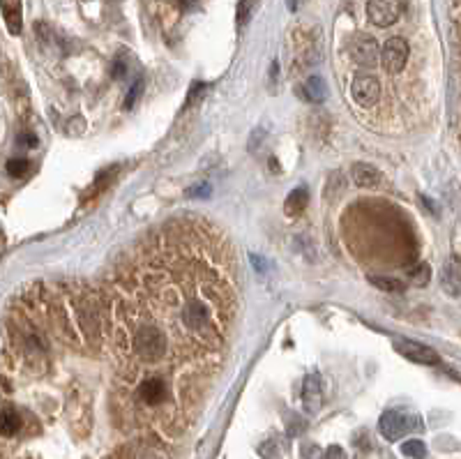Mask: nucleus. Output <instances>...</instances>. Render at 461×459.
<instances>
[{
  "label": "nucleus",
  "instance_id": "f257e3e1",
  "mask_svg": "<svg viewBox=\"0 0 461 459\" xmlns=\"http://www.w3.org/2000/svg\"><path fill=\"white\" fill-rule=\"evenodd\" d=\"M104 335L127 376H203L215 370L238 312L229 240L206 222H176L125 259L107 284Z\"/></svg>",
  "mask_w": 461,
  "mask_h": 459
},
{
  "label": "nucleus",
  "instance_id": "f03ea898",
  "mask_svg": "<svg viewBox=\"0 0 461 459\" xmlns=\"http://www.w3.org/2000/svg\"><path fill=\"white\" fill-rule=\"evenodd\" d=\"M24 316L37 330L81 351H93L104 335V305L95 300L86 287L54 284L37 287L26 296Z\"/></svg>",
  "mask_w": 461,
  "mask_h": 459
},
{
  "label": "nucleus",
  "instance_id": "7ed1b4c3",
  "mask_svg": "<svg viewBox=\"0 0 461 459\" xmlns=\"http://www.w3.org/2000/svg\"><path fill=\"white\" fill-rule=\"evenodd\" d=\"M351 100L360 111H372L383 100V84L374 74H358L351 81Z\"/></svg>",
  "mask_w": 461,
  "mask_h": 459
},
{
  "label": "nucleus",
  "instance_id": "20e7f679",
  "mask_svg": "<svg viewBox=\"0 0 461 459\" xmlns=\"http://www.w3.org/2000/svg\"><path fill=\"white\" fill-rule=\"evenodd\" d=\"M422 427L425 425H422V420L418 416H408V413L397 411V409L385 411L379 420V430L388 441H399L404 434L418 432V430H422Z\"/></svg>",
  "mask_w": 461,
  "mask_h": 459
},
{
  "label": "nucleus",
  "instance_id": "39448f33",
  "mask_svg": "<svg viewBox=\"0 0 461 459\" xmlns=\"http://www.w3.org/2000/svg\"><path fill=\"white\" fill-rule=\"evenodd\" d=\"M408 56H411V49H408V42L404 40V37H390V40L381 47L383 72L390 74V77L402 74L404 67L408 65Z\"/></svg>",
  "mask_w": 461,
  "mask_h": 459
},
{
  "label": "nucleus",
  "instance_id": "423d86ee",
  "mask_svg": "<svg viewBox=\"0 0 461 459\" xmlns=\"http://www.w3.org/2000/svg\"><path fill=\"white\" fill-rule=\"evenodd\" d=\"M402 0H367V17L374 26L390 28L402 19Z\"/></svg>",
  "mask_w": 461,
  "mask_h": 459
},
{
  "label": "nucleus",
  "instance_id": "0eeeda50",
  "mask_svg": "<svg viewBox=\"0 0 461 459\" xmlns=\"http://www.w3.org/2000/svg\"><path fill=\"white\" fill-rule=\"evenodd\" d=\"M349 56L353 58L355 65L367 67V70H369V67H374L376 63H379L381 49H379V44H376L374 37L360 33V35H355L353 40L349 42Z\"/></svg>",
  "mask_w": 461,
  "mask_h": 459
},
{
  "label": "nucleus",
  "instance_id": "6e6552de",
  "mask_svg": "<svg viewBox=\"0 0 461 459\" xmlns=\"http://www.w3.org/2000/svg\"><path fill=\"white\" fill-rule=\"evenodd\" d=\"M395 349H397V353H402L406 360H411V363H415V365H438V363H441L438 353L434 349H429V346L420 344V342L397 340Z\"/></svg>",
  "mask_w": 461,
  "mask_h": 459
},
{
  "label": "nucleus",
  "instance_id": "1a4fd4ad",
  "mask_svg": "<svg viewBox=\"0 0 461 459\" xmlns=\"http://www.w3.org/2000/svg\"><path fill=\"white\" fill-rule=\"evenodd\" d=\"M321 379L319 374H312L305 379V388H302V402H305L307 413H316L321 409Z\"/></svg>",
  "mask_w": 461,
  "mask_h": 459
},
{
  "label": "nucleus",
  "instance_id": "9d476101",
  "mask_svg": "<svg viewBox=\"0 0 461 459\" xmlns=\"http://www.w3.org/2000/svg\"><path fill=\"white\" fill-rule=\"evenodd\" d=\"M351 178H353V183L358 185V187H376L381 183V171L376 169V167H372V164H365V162H358V164H353V169H351Z\"/></svg>",
  "mask_w": 461,
  "mask_h": 459
},
{
  "label": "nucleus",
  "instance_id": "9b49d317",
  "mask_svg": "<svg viewBox=\"0 0 461 459\" xmlns=\"http://www.w3.org/2000/svg\"><path fill=\"white\" fill-rule=\"evenodd\" d=\"M3 17L5 24L10 28L12 35L21 33V26H24V14H21V0H3Z\"/></svg>",
  "mask_w": 461,
  "mask_h": 459
},
{
  "label": "nucleus",
  "instance_id": "f8f14e48",
  "mask_svg": "<svg viewBox=\"0 0 461 459\" xmlns=\"http://www.w3.org/2000/svg\"><path fill=\"white\" fill-rule=\"evenodd\" d=\"M326 95H328V88H326V81L321 77H309L302 86V97L314 104H321L326 102Z\"/></svg>",
  "mask_w": 461,
  "mask_h": 459
},
{
  "label": "nucleus",
  "instance_id": "ddd939ff",
  "mask_svg": "<svg viewBox=\"0 0 461 459\" xmlns=\"http://www.w3.org/2000/svg\"><path fill=\"white\" fill-rule=\"evenodd\" d=\"M307 201H309V197H307L305 187H298V190H293V192L289 194V199H286V203H284L286 215H289V217H298L302 210L307 208Z\"/></svg>",
  "mask_w": 461,
  "mask_h": 459
},
{
  "label": "nucleus",
  "instance_id": "4468645a",
  "mask_svg": "<svg viewBox=\"0 0 461 459\" xmlns=\"http://www.w3.org/2000/svg\"><path fill=\"white\" fill-rule=\"evenodd\" d=\"M367 280L372 282L376 289H381V291L402 293V291L406 289V287H404V282H399V280H395V277H390V275H369Z\"/></svg>",
  "mask_w": 461,
  "mask_h": 459
},
{
  "label": "nucleus",
  "instance_id": "2eb2a0df",
  "mask_svg": "<svg viewBox=\"0 0 461 459\" xmlns=\"http://www.w3.org/2000/svg\"><path fill=\"white\" fill-rule=\"evenodd\" d=\"M0 430H3L5 436H14L21 430L19 413L14 411V409H10V406H5V409H3V423H0Z\"/></svg>",
  "mask_w": 461,
  "mask_h": 459
},
{
  "label": "nucleus",
  "instance_id": "dca6fc26",
  "mask_svg": "<svg viewBox=\"0 0 461 459\" xmlns=\"http://www.w3.org/2000/svg\"><path fill=\"white\" fill-rule=\"evenodd\" d=\"M402 453L406 457H413V459H425L427 457V446L420 439H411V441L402 443Z\"/></svg>",
  "mask_w": 461,
  "mask_h": 459
},
{
  "label": "nucleus",
  "instance_id": "f3484780",
  "mask_svg": "<svg viewBox=\"0 0 461 459\" xmlns=\"http://www.w3.org/2000/svg\"><path fill=\"white\" fill-rule=\"evenodd\" d=\"M7 173H10L12 178H24L26 173L30 171V162L24 160V157H12V160H7Z\"/></svg>",
  "mask_w": 461,
  "mask_h": 459
},
{
  "label": "nucleus",
  "instance_id": "a211bd4d",
  "mask_svg": "<svg viewBox=\"0 0 461 459\" xmlns=\"http://www.w3.org/2000/svg\"><path fill=\"white\" fill-rule=\"evenodd\" d=\"M254 3H256V0H240V3H238V26L240 28L247 26V21H249V17H252V12H254Z\"/></svg>",
  "mask_w": 461,
  "mask_h": 459
},
{
  "label": "nucleus",
  "instance_id": "6ab92c4d",
  "mask_svg": "<svg viewBox=\"0 0 461 459\" xmlns=\"http://www.w3.org/2000/svg\"><path fill=\"white\" fill-rule=\"evenodd\" d=\"M141 90H143V81L136 79L134 84H132V88H130V93H127V97H125V107H127V109L134 107V102H136V97L141 95Z\"/></svg>",
  "mask_w": 461,
  "mask_h": 459
},
{
  "label": "nucleus",
  "instance_id": "aec40b11",
  "mask_svg": "<svg viewBox=\"0 0 461 459\" xmlns=\"http://www.w3.org/2000/svg\"><path fill=\"white\" fill-rule=\"evenodd\" d=\"M411 277H413V282H415V284H427V282H429V266L415 268L413 273H411Z\"/></svg>",
  "mask_w": 461,
  "mask_h": 459
},
{
  "label": "nucleus",
  "instance_id": "412c9836",
  "mask_svg": "<svg viewBox=\"0 0 461 459\" xmlns=\"http://www.w3.org/2000/svg\"><path fill=\"white\" fill-rule=\"evenodd\" d=\"M259 453H261L263 459H275V457H277V446H275V441H266V443H263V446L259 448Z\"/></svg>",
  "mask_w": 461,
  "mask_h": 459
},
{
  "label": "nucleus",
  "instance_id": "4be33fe9",
  "mask_svg": "<svg viewBox=\"0 0 461 459\" xmlns=\"http://www.w3.org/2000/svg\"><path fill=\"white\" fill-rule=\"evenodd\" d=\"M302 432H305V420L298 418V416H293V420L289 423V436H298Z\"/></svg>",
  "mask_w": 461,
  "mask_h": 459
},
{
  "label": "nucleus",
  "instance_id": "5701e85b",
  "mask_svg": "<svg viewBox=\"0 0 461 459\" xmlns=\"http://www.w3.org/2000/svg\"><path fill=\"white\" fill-rule=\"evenodd\" d=\"M326 459H346V453L342 446H330L326 450Z\"/></svg>",
  "mask_w": 461,
  "mask_h": 459
},
{
  "label": "nucleus",
  "instance_id": "b1692460",
  "mask_svg": "<svg viewBox=\"0 0 461 459\" xmlns=\"http://www.w3.org/2000/svg\"><path fill=\"white\" fill-rule=\"evenodd\" d=\"M125 72H127V67H125V63H123V60H116V65H113V77H116V79H120V77H123Z\"/></svg>",
  "mask_w": 461,
  "mask_h": 459
},
{
  "label": "nucleus",
  "instance_id": "393cba45",
  "mask_svg": "<svg viewBox=\"0 0 461 459\" xmlns=\"http://www.w3.org/2000/svg\"><path fill=\"white\" fill-rule=\"evenodd\" d=\"M21 139H24V144H26L28 148H35V146H37V139H35V137H30V134H24V137H21Z\"/></svg>",
  "mask_w": 461,
  "mask_h": 459
},
{
  "label": "nucleus",
  "instance_id": "a878e982",
  "mask_svg": "<svg viewBox=\"0 0 461 459\" xmlns=\"http://www.w3.org/2000/svg\"><path fill=\"white\" fill-rule=\"evenodd\" d=\"M208 192H210L208 185H199V187H194V190H190V194H208Z\"/></svg>",
  "mask_w": 461,
  "mask_h": 459
},
{
  "label": "nucleus",
  "instance_id": "bb28decb",
  "mask_svg": "<svg viewBox=\"0 0 461 459\" xmlns=\"http://www.w3.org/2000/svg\"><path fill=\"white\" fill-rule=\"evenodd\" d=\"M286 3H289V10H291V12H296L298 7H300L302 0H286Z\"/></svg>",
  "mask_w": 461,
  "mask_h": 459
}]
</instances>
